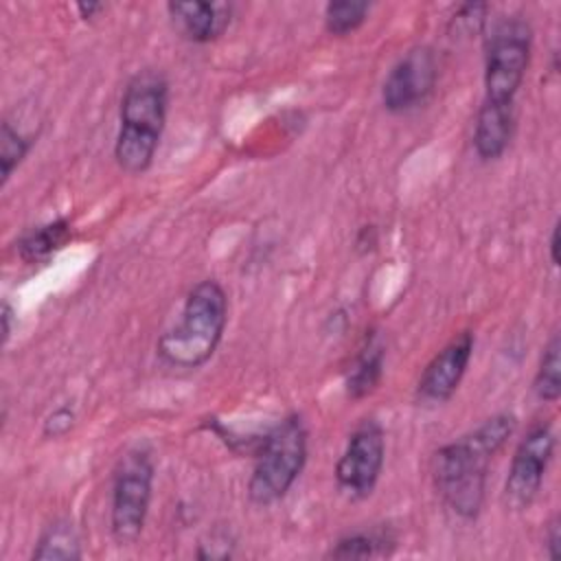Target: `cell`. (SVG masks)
<instances>
[{"mask_svg": "<svg viewBox=\"0 0 561 561\" xmlns=\"http://www.w3.org/2000/svg\"><path fill=\"white\" fill-rule=\"evenodd\" d=\"M471 353H473V335L465 331L430 359V364L425 366L416 383V394L427 403L449 401L465 377Z\"/></svg>", "mask_w": 561, "mask_h": 561, "instance_id": "obj_10", "label": "cell"}, {"mask_svg": "<svg viewBox=\"0 0 561 561\" xmlns=\"http://www.w3.org/2000/svg\"><path fill=\"white\" fill-rule=\"evenodd\" d=\"M554 454V432L550 423H537L519 440L508 478L504 484V500L511 508H526L537 497L541 480Z\"/></svg>", "mask_w": 561, "mask_h": 561, "instance_id": "obj_7", "label": "cell"}, {"mask_svg": "<svg viewBox=\"0 0 561 561\" xmlns=\"http://www.w3.org/2000/svg\"><path fill=\"white\" fill-rule=\"evenodd\" d=\"M533 390L535 394L546 401V403H554L561 394V340L559 333H552V337L548 340L543 355L539 359V368L533 381Z\"/></svg>", "mask_w": 561, "mask_h": 561, "instance_id": "obj_16", "label": "cell"}, {"mask_svg": "<svg viewBox=\"0 0 561 561\" xmlns=\"http://www.w3.org/2000/svg\"><path fill=\"white\" fill-rule=\"evenodd\" d=\"M11 322H13V309H11V305L4 300V302H2V340H4V342L11 337Z\"/></svg>", "mask_w": 561, "mask_h": 561, "instance_id": "obj_24", "label": "cell"}, {"mask_svg": "<svg viewBox=\"0 0 561 561\" xmlns=\"http://www.w3.org/2000/svg\"><path fill=\"white\" fill-rule=\"evenodd\" d=\"M72 234L68 219H55L50 224H44L31 232H26L15 245L18 254L26 263H39L53 256L57 250H61Z\"/></svg>", "mask_w": 561, "mask_h": 561, "instance_id": "obj_13", "label": "cell"}, {"mask_svg": "<svg viewBox=\"0 0 561 561\" xmlns=\"http://www.w3.org/2000/svg\"><path fill=\"white\" fill-rule=\"evenodd\" d=\"M103 9H105V4H101V2H79L77 4V11L81 13L83 20H92Z\"/></svg>", "mask_w": 561, "mask_h": 561, "instance_id": "obj_23", "label": "cell"}, {"mask_svg": "<svg viewBox=\"0 0 561 561\" xmlns=\"http://www.w3.org/2000/svg\"><path fill=\"white\" fill-rule=\"evenodd\" d=\"M533 48V28L526 20H502L489 39L484 64V101L511 105L524 81Z\"/></svg>", "mask_w": 561, "mask_h": 561, "instance_id": "obj_5", "label": "cell"}, {"mask_svg": "<svg viewBox=\"0 0 561 561\" xmlns=\"http://www.w3.org/2000/svg\"><path fill=\"white\" fill-rule=\"evenodd\" d=\"M381 539L373 537V535H364V533H355V535H346L342 537L327 557L331 559H368L381 552Z\"/></svg>", "mask_w": 561, "mask_h": 561, "instance_id": "obj_19", "label": "cell"}, {"mask_svg": "<svg viewBox=\"0 0 561 561\" xmlns=\"http://www.w3.org/2000/svg\"><path fill=\"white\" fill-rule=\"evenodd\" d=\"M75 423V412L68 408V405H61L57 408L46 421H44V436L48 438H57V436H64Z\"/></svg>", "mask_w": 561, "mask_h": 561, "instance_id": "obj_20", "label": "cell"}, {"mask_svg": "<svg viewBox=\"0 0 561 561\" xmlns=\"http://www.w3.org/2000/svg\"><path fill=\"white\" fill-rule=\"evenodd\" d=\"M33 559H64V561H77L81 559V541L75 530V526L66 519L53 522L39 537Z\"/></svg>", "mask_w": 561, "mask_h": 561, "instance_id": "obj_14", "label": "cell"}, {"mask_svg": "<svg viewBox=\"0 0 561 561\" xmlns=\"http://www.w3.org/2000/svg\"><path fill=\"white\" fill-rule=\"evenodd\" d=\"M28 151V140L9 123L2 121L0 129V167H2V184L9 182L11 173L18 169V164L24 160Z\"/></svg>", "mask_w": 561, "mask_h": 561, "instance_id": "obj_18", "label": "cell"}, {"mask_svg": "<svg viewBox=\"0 0 561 561\" xmlns=\"http://www.w3.org/2000/svg\"><path fill=\"white\" fill-rule=\"evenodd\" d=\"M517 419L500 412L473 432L443 445L432 460L434 486L443 502L462 519L478 517L484 502L486 471L493 456L513 436Z\"/></svg>", "mask_w": 561, "mask_h": 561, "instance_id": "obj_1", "label": "cell"}, {"mask_svg": "<svg viewBox=\"0 0 561 561\" xmlns=\"http://www.w3.org/2000/svg\"><path fill=\"white\" fill-rule=\"evenodd\" d=\"M511 134H513V107L482 101L476 116V129H473L476 153L482 160L500 158L511 142Z\"/></svg>", "mask_w": 561, "mask_h": 561, "instance_id": "obj_12", "label": "cell"}, {"mask_svg": "<svg viewBox=\"0 0 561 561\" xmlns=\"http://www.w3.org/2000/svg\"><path fill=\"white\" fill-rule=\"evenodd\" d=\"M151 484L153 462L149 454L142 449L127 451L114 471L110 511V530L121 546L134 543L140 537L149 513Z\"/></svg>", "mask_w": 561, "mask_h": 561, "instance_id": "obj_6", "label": "cell"}, {"mask_svg": "<svg viewBox=\"0 0 561 561\" xmlns=\"http://www.w3.org/2000/svg\"><path fill=\"white\" fill-rule=\"evenodd\" d=\"M307 460V430L298 414L285 416L274 425L254 458L248 480V497L256 506H270L285 497Z\"/></svg>", "mask_w": 561, "mask_h": 561, "instance_id": "obj_4", "label": "cell"}, {"mask_svg": "<svg viewBox=\"0 0 561 561\" xmlns=\"http://www.w3.org/2000/svg\"><path fill=\"white\" fill-rule=\"evenodd\" d=\"M169 18L173 26L191 42L206 44L217 39L230 24L232 7L226 2H169Z\"/></svg>", "mask_w": 561, "mask_h": 561, "instance_id": "obj_11", "label": "cell"}, {"mask_svg": "<svg viewBox=\"0 0 561 561\" xmlns=\"http://www.w3.org/2000/svg\"><path fill=\"white\" fill-rule=\"evenodd\" d=\"M548 250H550V263L557 267L559 265V221H554V226H552Z\"/></svg>", "mask_w": 561, "mask_h": 561, "instance_id": "obj_22", "label": "cell"}, {"mask_svg": "<svg viewBox=\"0 0 561 561\" xmlns=\"http://www.w3.org/2000/svg\"><path fill=\"white\" fill-rule=\"evenodd\" d=\"M383 370V346L368 342V346L359 353L357 362L353 364L348 377H346V392L351 399H362L370 394Z\"/></svg>", "mask_w": 561, "mask_h": 561, "instance_id": "obj_15", "label": "cell"}, {"mask_svg": "<svg viewBox=\"0 0 561 561\" xmlns=\"http://www.w3.org/2000/svg\"><path fill=\"white\" fill-rule=\"evenodd\" d=\"M438 66L436 55L430 46L410 48L388 72L381 101L392 114H403L427 101L436 85Z\"/></svg>", "mask_w": 561, "mask_h": 561, "instance_id": "obj_9", "label": "cell"}, {"mask_svg": "<svg viewBox=\"0 0 561 561\" xmlns=\"http://www.w3.org/2000/svg\"><path fill=\"white\" fill-rule=\"evenodd\" d=\"M228 322V296L224 287L204 278L184 298L175 327L164 331L156 344L158 357L171 368H199L221 342Z\"/></svg>", "mask_w": 561, "mask_h": 561, "instance_id": "obj_3", "label": "cell"}, {"mask_svg": "<svg viewBox=\"0 0 561 561\" xmlns=\"http://www.w3.org/2000/svg\"><path fill=\"white\" fill-rule=\"evenodd\" d=\"M386 456L383 432L375 421H364L348 438L344 454L335 465L337 486L348 497H366L373 493Z\"/></svg>", "mask_w": 561, "mask_h": 561, "instance_id": "obj_8", "label": "cell"}, {"mask_svg": "<svg viewBox=\"0 0 561 561\" xmlns=\"http://www.w3.org/2000/svg\"><path fill=\"white\" fill-rule=\"evenodd\" d=\"M169 85L156 70L136 72L121 99V127L114 142L118 167L138 175L153 162L167 121Z\"/></svg>", "mask_w": 561, "mask_h": 561, "instance_id": "obj_2", "label": "cell"}, {"mask_svg": "<svg viewBox=\"0 0 561 561\" xmlns=\"http://www.w3.org/2000/svg\"><path fill=\"white\" fill-rule=\"evenodd\" d=\"M368 11H370V4L359 0L329 2L324 7V26L331 35H337V37L348 35L364 24Z\"/></svg>", "mask_w": 561, "mask_h": 561, "instance_id": "obj_17", "label": "cell"}, {"mask_svg": "<svg viewBox=\"0 0 561 561\" xmlns=\"http://www.w3.org/2000/svg\"><path fill=\"white\" fill-rule=\"evenodd\" d=\"M546 550H548V557L552 561H557L561 557V528H559V517H554L550 524H548V530H546Z\"/></svg>", "mask_w": 561, "mask_h": 561, "instance_id": "obj_21", "label": "cell"}]
</instances>
